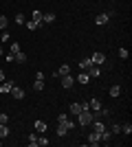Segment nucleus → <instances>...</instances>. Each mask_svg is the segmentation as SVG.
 <instances>
[{
  "label": "nucleus",
  "instance_id": "obj_1",
  "mask_svg": "<svg viewBox=\"0 0 132 147\" xmlns=\"http://www.w3.org/2000/svg\"><path fill=\"white\" fill-rule=\"evenodd\" d=\"M77 121H79V125H82V127L90 125V123H93V110H90V108H84V110L77 114Z\"/></svg>",
  "mask_w": 132,
  "mask_h": 147
},
{
  "label": "nucleus",
  "instance_id": "obj_2",
  "mask_svg": "<svg viewBox=\"0 0 132 147\" xmlns=\"http://www.w3.org/2000/svg\"><path fill=\"white\" fill-rule=\"evenodd\" d=\"M84 108H88V103H70V105H68V112L73 114V117H77Z\"/></svg>",
  "mask_w": 132,
  "mask_h": 147
},
{
  "label": "nucleus",
  "instance_id": "obj_3",
  "mask_svg": "<svg viewBox=\"0 0 132 147\" xmlns=\"http://www.w3.org/2000/svg\"><path fill=\"white\" fill-rule=\"evenodd\" d=\"M99 143H101V136H99V132H95V129H93V132H90V134H88V145H99Z\"/></svg>",
  "mask_w": 132,
  "mask_h": 147
},
{
  "label": "nucleus",
  "instance_id": "obj_4",
  "mask_svg": "<svg viewBox=\"0 0 132 147\" xmlns=\"http://www.w3.org/2000/svg\"><path fill=\"white\" fill-rule=\"evenodd\" d=\"M13 86H16L13 81H0V94H9Z\"/></svg>",
  "mask_w": 132,
  "mask_h": 147
},
{
  "label": "nucleus",
  "instance_id": "obj_5",
  "mask_svg": "<svg viewBox=\"0 0 132 147\" xmlns=\"http://www.w3.org/2000/svg\"><path fill=\"white\" fill-rule=\"evenodd\" d=\"M9 94H11L16 101H22V99H24V90H22V88H16V86L11 88V92H9Z\"/></svg>",
  "mask_w": 132,
  "mask_h": 147
},
{
  "label": "nucleus",
  "instance_id": "obj_6",
  "mask_svg": "<svg viewBox=\"0 0 132 147\" xmlns=\"http://www.w3.org/2000/svg\"><path fill=\"white\" fill-rule=\"evenodd\" d=\"M90 61H93L95 66H101V64L106 61V55H104V53H93V57H90Z\"/></svg>",
  "mask_w": 132,
  "mask_h": 147
},
{
  "label": "nucleus",
  "instance_id": "obj_7",
  "mask_svg": "<svg viewBox=\"0 0 132 147\" xmlns=\"http://www.w3.org/2000/svg\"><path fill=\"white\" fill-rule=\"evenodd\" d=\"M53 75H55V79H57V77H64V75H70V66H68V64H62L60 70H55Z\"/></svg>",
  "mask_w": 132,
  "mask_h": 147
},
{
  "label": "nucleus",
  "instance_id": "obj_8",
  "mask_svg": "<svg viewBox=\"0 0 132 147\" xmlns=\"http://www.w3.org/2000/svg\"><path fill=\"white\" fill-rule=\"evenodd\" d=\"M108 20H110V16H108V13H99V16H95V24H97V26H104Z\"/></svg>",
  "mask_w": 132,
  "mask_h": 147
},
{
  "label": "nucleus",
  "instance_id": "obj_9",
  "mask_svg": "<svg viewBox=\"0 0 132 147\" xmlns=\"http://www.w3.org/2000/svg\"><path fill=\"white\" fill-rule=\"evenodd\" d=\"M33 127H35V132H38V134H46L49 125H46L44 121H35V123H33Z\"/></svg>",
  "mask_w": 132,
  "mask_h": 147
},
{
  "label": "nucleus",
  "instance_id": "obj_10",
  "mask_svg": "<svg viewBox=\"0 0 132 147\" xmlns=\"http://www.w3.org/2000/svg\"><path fill=\"white\" fill-rule=\"evenodd\" d=\"M86 73L90 75V77H93V79H97V77H99V75H101V66H95V64H93V66L88 68Z\"/></svg>",
  "mask_w": 132,
  "mask_h": 147
},
{
  "label": "nucleus",
  "instance_id": "obj_11",
  "mask_svg": "<svg viewBox=\"0 0 132 147\" xmlns=\"http://www.w3.org/2000/svg\"><path fill=\"white\" fill-rule=\"evenodd\" d=\"M73 84H75V79L70 75H64L62 77V88H73Z\"/></svg>",
  "mask_w": 132,
  "mask_h": 147
},
{
  "label": "nucleus",
  "instance_id": "obj_12",
  "mask_svg": "<svg viewBox=\"0 0 132 147\" xmlns=\"http://www.w3.org/2000/svg\"><path fill=\"white\" fill-rule=\"evenodd\" d=\"M88 108H90L93 112L101 110V101H99V99H90V101H88Z\"/></svg>",
  "mask_w": 132,
  "mask_h": 147
},
{
  "label": "nucleus",
  "instance_id": "obj_13",
  "mask_svg": "<svg viewBox=\"0 0 132 147\" xmlns=\"http://www.w3.org/2000/svg\"><path fill=\"white\" fill-rule=\"evenodd\" d=\"M77 81H79V84H82V86H86L88 81H90V75H88L86 70H84V73H79V75H77Z\"/></svg>",
  "mask_w": 132,
  "mask_h": 147
},
{
  "label": "nucleus",
  "instance_id": "obj_14",
  "mask_svg": "<svg viewBox=\"0 0 132 147\" xmlns=\"http://www.w3.org/2000/svg\"><path fill=\"white\" fill-rule=\"evenodd\" d=\"M90 66H93V61H90V57H82V59H79V68H82V70H88Z\"/></svg>",
  "mask_w": 132,
  "mask_h": 147
},
{
  "label": "nucleus",
  "instance_id": "obj_15",
  "mask_svg": "<svg viewBox=\"0 0 132 147\" xmlns=\"http://www.w3.org/2000/svg\"><path fill=\"white\" fill-rule=\"evenodd\" d=\"M42 22L44 24H53L55 22V13H42Z\"/></svg>",
  "mask_w": 132,
  "mask_h": 147
},
{
  "label": "nucleus",
  "instance_id": "obj_16",
  "mask_svg": "<svg viewBox=\"0 0 132 147\" xmlns=\"http://www.w3.org/2000/svg\"><path fill=\"white\" fill-rule=\"evenodd\" d=\"M29 147H38V132H33V134H29Z\"/></svg>",
  "mask_w": 132,
  "mask_h": 147
},
{
  "label": "nucleus",
  "instance_id": "obj_17",
  "mask_svg": "<svg viewBox=\"0 0 132 147\" xmlns=\"http://www.w3.org/2000/svg\"><path fill=\"white\" fill-rule=\"evenodd\" d=\"M7 136H9V127H7V123H0V138L5 141Z\"/></svg>",
  "mask_w": 132,
  "mask_h": 147
},
{
  "label": "nucleus",
  "instance_id": "obj_18",
  "mask_svg": "<svg viewBox=\"0 0 132 147\" xmlns=\"http://www.w3.org/2000/svg\"><path fill=\"white\" fill-rule=\"evenodd\" d=\"M0 42H2V44H5V42H11V33H9L7 29L0 33Z\"/></svg>",
  "mask_w": 132,
  "mask_h": 147
},
{
  "label": "nucleus",
  "instance_id": "obj_19",
  "mask_svg": "<svg viewBox=\"0 0 132 147\" xmlns=\"http://www.w3.org/2000/svg\"><path fill=\"white\" fill-rule=\"evenodd\" d=\"M33 90L42 92L44 90V79H35V81H33Z\"/></svg>",
  "mask_w": 132,
  "mask_h": 147
},
{
  "label": "nucleus",
  "instance_id": "obj_20",
  "mask_svg": "<svg viewBox=\"0 0 132 147\" xmlns=\"http://www.w3.org/2000/svg\"><path fill=\"white\" fill-rule=\"evenodd\" d=\"M66 134H68L66 125H64V123H57V136H66Z\"/></svg>",
  "mask_w": 132,
  "mask_h": 147
},
{
  "label": "nucleus",
  "instance_id": "obj_21",
  "mask_svg": "<svg viewBox=\"0 0 132 147\" xmlns=\"http://www.w3.org/2000/svg\"><path fill=\"white\" fill-rule=\"evenodd\" d=\"M24 24H26V29H29V31H35L40 26V22H35V20H26Z\"/></svg>",
  "mask_w": 132,
  "mask_h": 147
},
{
  "label": "nucleus",
  "instance_id": "obj_22",
  "mask_svg": "<svg viewBox=\"0 0 132 147\" xmlns=\"http://www.w3.org/2000/svg\"><path fill=\"white\" fill-rule=\"evenodd\" d=\"M119 94H121V86H112V88H110V97L117 99Z\"/></svg>",
  "mask_w": 132,
  "mask_h": 147
},
{
  "label": "nucleus",
  "instance_id": "obj_23",
  "mask_svg": "<svg viewBox=\"0 0 132 147\" xmlns=\"http://www.w3.org/2000/svg\"><path fill=\"white\" fill-rule=\"evenodd\" d=\"M13 22H16V24H20V26H22V24H24V22H26V18H24V16H22V13H18V16L13 18Z\"/></svg>",
  "mask_w": 132,
  "mask_h": 147
},
{
  "label": "nucleus",
  "instance_id": "obj_24",
  "mask_svg": "<svg viewBox=\"0 0 132 147\" xmlns=\"http://www.w3.org/2000/svg\"><path fill=\"white\" fill-rule=\"evenodd\" d=\"M7 26H9V18H5V16H0V31H5Z\"/></svg>",
  "mask_w": 132,
  "mask_h": 147
},
{
  "label": "nucleus",
  "instance_id": "obj_25",
  "mask_svg": "<svg viewBox=\"0 0 132 147\" xmlns=\"http://www.w3.org/2000/svg\"><path fill=\"white\" fill-rule=\"evenodd\" d=\"M99 136H101V143H110V132H108V129H104Z\"/></svg>",
  "mask_w": 132,
  "mask_h": 147
},
{
  "label": "nucleus",
  "instance_id": "obj_26",
  "mask_svg": "<svg viewBox=\"0 0 132 147\" xmlns=\"http://www.w3.org/2000/svg\"><path fill=\"white\" fill-rule=\"evenodd\" d=\"M9 53H13V55H16V53H20V44H18V42H11V46H9Z\"/></svg>",
  "mask_w": 132,
  "mask_h": 147
},
{
  "label": "nucleus",
  "instance_id": "obj_27",
  "mask_svg": "<svg viewBox=\"0 0 132 147\" xmlns=\"http://www.w3.org/2000/svg\"><path fill=\"white\" fill-rule=\"evenodd\" d=\"M121 132H123L126 136H130V134H132V125H130V123H126V125H121Z\"/></svg>",
  "mask_w": 132,
  "mask_h": 147
},
{
  "label": "nucleus",
  "instance_id": "obj_28",
  "mask_svg": "<svg viewBox=\"0 0 132 147\" xmlns=\"http://www.w3.org/2000/svg\"><path fill=\"white\" fill-rule=\"evenodd\" d=\"M110 132H112V134H121V125L119 123H112V125H110Z\"/></svg>",
  "mask_w": 132,
  "mask_h": 147
},
{
  "label": "nucleus",
  "instance_id": "obj_29",
  "mask_svg": "<svg viewBox=\"0 0 132 147\" xmlns=\"http://www.w3.org/2000/svg\"><path fill=\"white\" fill-rule=\"evenodd\" d=\"M13 57H16V61H20V64H24V61H26V55H24V53H16Z\"/></svg>",
  "mask_w": 132,
  "mask_h": 147
},
{
  "label": "nucleus",
  "instance_id": "obj_30",
  "mask_svg": "<svg viewBox=\"0 0 132 147\" xmlns=\"http://www.w3.org/2000/svg\"><path fill=\"white\" fill-rule=\"evenodd\" d=\"M49 138H46V136H40V138H38V145H42V147H46V145H49Z\"/></svg>",
  "mask_w": 132,
  "mask_h": 147
},
{
  "label": "nucleus",
  "instance_id": "obj_31",
  "mask_svg": "<svg viewBox=\"0 0 132 147\" xmlns=\"http://www.w3.org/2000/svg\"><path fill=\"white\" fill-rule=\"evenodd\" d=\"M31 20H35V22H40V24H42V13L40 11H33V18Z\"/></svg>",
  "mask_w": 132,
  "mask_h": 147
},
{
  "label": "nucleus",
  "instance_id": "obj_32",
  "mask_svg": "<svg viewBox=\"0 0 132 147\" xmlns=\"http://www.w3.org/2000/svg\"><path fill=\"white\" fill-rule=\"evenodd\" d=\"M128 55H130L128 49H119V57H121V59H128Z\"/></svg>",
  "mask_w": 132,
  "mask_h": 147
},
{
  "label": "nucleus",
  "instance_id": "obj_33",
  "mask_svg": "<svg viewBox=\"0 0 132 147\" xmlns=\"http://www.w3.org/2000/svg\"><path fill=\"white\" fill-rule=\"evenodd\" d=\"M64 125H66V129L70 132V129L75 127V121H70V119H66V123H64Z\"/></svg>",
  "mask_w": 132,
  "mask_h": 147
},
{
  "label": "nucleus",
  "instance_id": "obj_34",
  "mask_svg": "<svg viewBox=\"0 0 132 147\" xmlns=\"http://www.w3.org/2000/svg\"><path fill=\"white\" fill-rule=\"evenodd\" d=\"M5 61H7V64H11V61H16V57H13V53H7V55H5Z\"/></svg>",
  "mask_w": 132,
  "mask_h": 147
},
{
  "label": "nucleus",
  "instance_id": "obj_35",
  "mask_svg": "<svg viewBox=\"0 0 132 147\" xmlns=\"http://www.w3.org/2000/svg\"><path fill=\"white\" fill-rule=\"evenodd\" d=\"M66 119H68V114H57V123H66Z\"/></svg>",
  "mask_w": 132,
  "mask_h": 147
},
{
  "label": "nucleus",
  "instance_id": "obj_36",
  "mask_svg": "<svg viewBox=\"0 0 132 147\" xmlns=\"http://www.w3.org/2000/svg\"><path fill=\"white\" fill-rule=\"evenodd\" d=\"M0 123H9V117H7L5 112H2V114H0Z\"/></svg>",
  "mask_w": 132,
  "mask_h": 147
},
{
  "label": "nucleus",
  "instance_id": "obj_37",
  "mask_svg": "<svg viewBox=\"0 0 132 147\" xmlns=\"http://www.w3.org/2000/svg\"><path fill=\"white\" fill-rule=\"evenodd\" d=\"M0 81H5V70L0 68Z\"/></svg>",
  "mask_w": 132,
  "mask_h": 147
},
{
  "label": "nucleus",
  "instance_id": "obj_38",
  "mask_svg": "<svg viewBox=\"0 0 132 147\" xmlns=\"http://www.w3.org/2000/svg\"><path fill=\"white\" fill-rule=\"evenodd\" d=\"M0 55H5V53H2V46H0Z\"/></svg>",
  "mask_w": 132,
  "mask_h": 147
},
{
  "label": "nucleus",
  "instance_id": "obj_39",
  "mask_svg": "<svg viewBox=\"0 0 132 147\" xmlns=\"http://www.w3.org/2000/svg\"><path fill=\"white\" fill-rule=\"evenodd\" d=\"M0 145H2V138H0Z\"/></svg>",
  "mask_w": 132,
  "mask_h": 147
}]
</instances>
